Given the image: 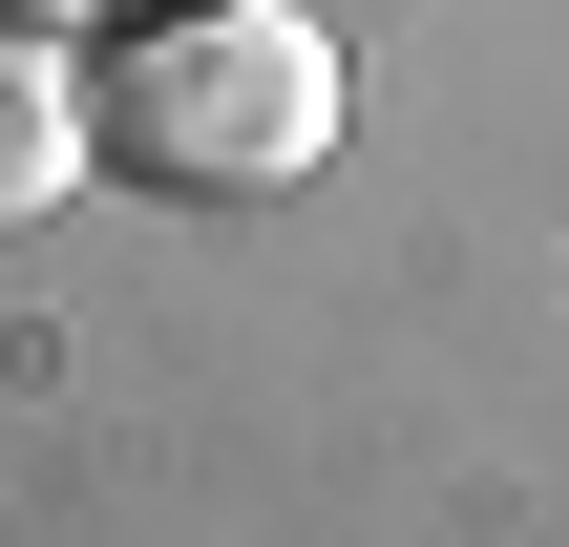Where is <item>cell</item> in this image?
Segmentation results:
<instances>
[{
    "instance_id": "6da1fadb",
    "label": "cell",
    "mask_w": 569,
    "mask_h": 547,
    "mask_svg": "<svg viewBox=\"0 0 569 547\" xmlns=\"http://www.w3.org/2000/svg\"><path fill=\"white\" fill-rule=\"evenodd\" d=\"M84 169H127L148 211H253L338 169V42L317 0H148L84 63Z\"/></svg>"
},
{
    "instance_id": "7a4b0ae2",
    "label": "cell",
    "mask_w": 569,
    "mask_h": 547,
    "mask_svg": "<svg viewBox=\"0 0 569 547\" xmlns=\"http://www.w3.org/2000/svg\"><path fill=\"white\" fill-rule=\"evenodd\" d=\"M63 190H84V63L42 21H0V232H42Z\"/></svg>"
},
{
    "instance_id": "3957f363",
    "label": "cell",
    "mask_w": 569,
    "mask_h": 547,
    "mask_svg": "<svg viewBox=\"0 0 569 547\" xmlns=\"http://www.w3.org/2000/svg\"><path fill=\"white\" fill-rule=\"evenodd\" d=\"M0 21H42V42H63V21H106V0H0Z\"/></svg>"
}]
</instances>
